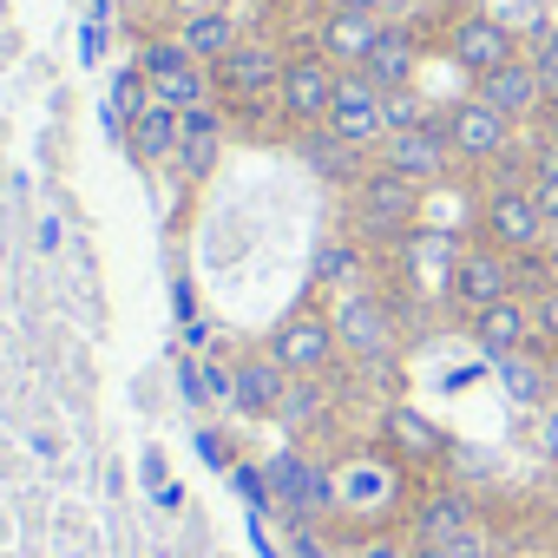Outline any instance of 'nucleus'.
Listing matches in <instances>:
<instances>
[{"label": "nucleus", "mask_w": 558, "mask_h": 558, "mask_svg": "<svg viewBox=\"0 0 558 558\" xmlns=\"http://www.w3.org/2000/svg\"><path fill=\"white\" fill-rule=\"evenodd\" d=\"M283 421L290 434H310L329 421V375H290V395H283Z\"/></svg>", "instance_id": "28"}, {"label": "nucleus", "mask_w": 558, "mask_h": 558, "mask_svg": "<svg viewBox=\"0 0 558 558\" xmlns=\"http://www.w3.org/2000/svg\"><path fill=\"white\" fill-rule=\"evenodd\" d=\"M178 132H184V112H171V106L151 99V106L132 119V132H125L132 165H178Z\"/></svg>", "instance_id": "26"}, {"label": "nucleus", "mask_w": 558, "mask_h": 558, "mask_svg": "<svg viewBox=\"0 0 558 558\" xmlns=\"http://www.w3.org/2000/svg\"><path fill=\"white\" fill-rule=\"evenodd\" d=\"M171 316H178V329L197 323V290H191V276H171Z\"/></svg>", "instance_id": "38"}, {"label": "nucleus", "mask_w": 558, "mask_h": 558, "mask_svg": "<svg viewBox=\"0 0 558 558\" xmlns=\"http://www.w3.org/2000/svg\"><path fill=\"white\" fill-rule=\"evenodd\" d=\"M381 27H388V14H355V8H329V14H316V47L342 66V73H355V66H368V53H375V40H381Z\"/></svg>", "instance_id": "21"}, {"label": "nucleus", "mask_w": 558, "mask_h": 558, "mask_svg": "<svg viewBox=\"0 0 558 558\" xmlns=\"http://www.w3.org/2000/svg\"><path fill=\"white\" fill-rule=\"evenodd\" d=\"M473 525H486L480 493H473V486H453V480L427 486V493L408 506V545H414V551H434V545H447V538H460V532H473Z\"/></svg>", "instance_id": "13"}, {"label": "nucleus", "mask_w": 558, "mask_h": 558, "mask_svg": "<svg viewBox=\"0 0 558 558\" xmlns=\"http://www.w3.org/2000/svg\"><path fill=\"white\" fill-rule=\"evenodd\" d=\"M151 499H158V506H165V512H178V506H184V486H178V480H171V486H165V493H151Z\"/></svg>", "instance_id": "45"}, {"label": "nucleus", "mask_w": 558, "mask_h": 558, "mask_svg": "<svg viewBox=\"0 0 558 558\" xmlns=\"http://www.w3.org/2000/svg\"><path fill=\"white\" fill-rule=\"evenodd\" d=\"M99 53H106V14H93V21L80 27V60L99 66Z\"/></svg>", "instance_id": "39"}, {"label": "nucleus", "mask_w": 558, "mask_h": 558, "mask_svg": "<svg viewBox=\"0 0 558 558\" xmlns=\"http://www.w3.org/2000/svg\"><path fill=\"white\" fill-rule=\"evenodd\" d=\"M421 119H434V106L421 99V86L388 93V132H408V125H421Z\"/></svg>", "instance_id": "32"}, {"label": "nucleus", "mask_w": 558, "mask_h": 558, "mask_svg": "<svg viewBox=\"0 0 558 558\" xmlns=\"http://www.w3.org/2000/svg\"><path fill=\"white\" fill-rule=\"evenodd\" d=\"M545 355H551V388H558V349H545Z\"/></svg>", "instance_id": "48"}, {"label": "nucleus", "mask_w": 558, "mask_h": 558, "mask_svg": "<svg viewBox=\"0 0 558 558\" xmlns=\"http://www.w3.org/2000/svg\"><path fill=\"white\" fill-rule=\"evenodd\" d=\"M499 558H545V551H499Z\"/></svg>", "instance_id": "49"}, {"label": "nucleus", "mask_w": 558, "mask_h": 558, "mask_svg": "<svg viewBox=\"0 0 558 558\" xmlns=\"http://www.w3.org/2000/svg\"><path fill=\"white\" fill-rule=\"evenodd\" d=\"M532 197H538V210H545V223L558 236V178H532Z\"/></svg>", "instance_id": "41"}, {"label": "nucleus", "mask_w": 558, "mask_h": 558, "mask_svg": "<svg viewBox=\"0 0 558 558\" xmlns=\"http://www.w3.org/2000/svg\"><path fill=\"white\" fill-rule=\"evenodd\" d=\"M401 460L381 447V453H349L336 466V519H388L401 506Z\"/></svg>", "instance_id": "8"}, {"label": "nucleus", "mask_w": 558, "mask_h": 558, "mask_svg": "<svg viewBox=\"0 0 558 558\" xmlns=\"http://www.w3.org/2000/svg\"><path fill=\"white\" fill-rule=\"evenodd\" d=\"M145 86H151V99L158 106H171V112H191V106H210L217 99V73L204 66V60H171V66H158V73H145Z\"/></svg>", "instance_id": "24"}, {"label": "nucleus", "mask_w": 558, "mask_h": 558, "mask_svg": "<svg viewBox=\"0 0 558 558\" xmlns=\"http://www.w3.org/2000/svg\"><path fill=\"white\" fill-rule=\"evenodd\" d=\"M263 473H269V506H276L283 525H323V519H336V466L316 460L310 447H276L263 460Z\"/></svg>", "instance_id": "3"}, {"label": "nucleus", "mask_w": 558, "mask_h": 558, "mask_svg": "<svg viewBox=\"0 0 558 558\" xmlns=\"http://www.w3.org/2000/svg\"><path fill=\"white\" fill-rule=\"evenodd\" d=\"M532 66H538V80H545V93L558 99V34H551V27L532 40Z\"/></svg>", "instance_id": "36"}, {"label": "nucleus", "mask_w": 558, "mask_h": 558, "mask_svg": "<svg viewBox=\"0 0 558 558\" xmlns=\"http://www.w3.org/2000/svg\"><path fill=\"white\" fill-rule=\"evenodd\" d=\"M151 106V86H145V73L138 66H119L112 73V86H106V132L125 145V132H132V119Z\"/></svg>", "instance_id": "29"}, {"label": "nucleus", "mask_w": 558, "mask_h": 558, "mask_svg": "<svg viewBox=\"0 0 558 558\" xmlns=\"http://www.w3.org/2000/svg\"><path fill=\"white\" fill-rule=\"evenodd\" d=\"M362 276H368V243L362 236H323L316 243V290H362Z\"/></svg>", "instance_id": "27"}, {"label": "nucleus", "mask_w": 558, "mask_h": 558, "mask_svg": "<svg viewBox=\"0 0 558 558\" xmlns=\"http://www.w3.org/2000/svg\"><path fill=\"white\" fill-rule=\"evenodd\" d=\"M480 236H486L493 250H506V256L545 250V243H551V223H545L532 184H493L486 204H480Z\"/></svg>", "instance_id": "11"}, {"label": "nucleus", "mask_w": 558, "mask_h": 558, "mask_svg": "<svg viewBox=\"0 0 558 558\" xmlns=\"http://www.w3.org/2000/svg\"><path fill=\"white\" fill-rule=\"evenodd\" d=\"M145 8H165V0H145Z\"/></svg>", "instance_id": "54"}, {"label": "nucleus", "mask_w": 558, "mask_h": 558, "mask_svg": "<svg viewBox=\"0 0 558 558\" xmlns=\"http://www.w3.org/2000/svg\"><path fill=\"white\" fill-rule=\"evenodd\" d=\"M538 138H551V145H558V99L545 106V119H538Z\"/></svg>", "instance_id": "46"}, {"label": "nucleus", "mask_w": 558, "mask_h": 558, "mask_svg": "<svg viewBox=\"0 0 558 558\" xmlns=\"http://www.w3.org/2000/svg\"><path fill=\"white\" fill-rule=\"evenodd\" d=\"M375 158H381L388 171H401L408 184H421V191H440V184L460 171V158H453V138H447V119H440V112H434V119H421V125H408V132H388Z\"/></svg>", "instance_id": "10"}, {"label": "nucleus", "mask_w": 558, "mask_h": 558, "mask_svg": "<svg viewBox=\"0 0 558 558\" xmlns=\"http://www.w3.org/2000/svg\"><path fill=\"white\" fill-rule=\"evenodd\" d=\"M329 8H355V14H388L395 0H329Z\"/></svg>", "instance_id": "44"}, {"label": "nucleus", "mask_w": 558, "mask_h": 558, "mask_svg": "<svg viewBox=\"0 0 558 558\" xmlns=\"http://www.w3.org/2000/svg\"><path fill=\"white\" fill-rule=\"evenodd\" d=\"M223 145H230V112H223L217 99H210V106H191V112H184V132H178V178H184V184H204V178L217 171Z\"/></svg>", "instance_id": "19"}, {"label": "nucleus", "mask_w": 558, "mask_h": 558, "mask_svg": "<svg viewBox=\"0 0 558 558\" xmlns=\"http://www.w3.org/2000/svg\"><path fill=\"white\" fill-rule=\"evenodd\" d=\"M230 486H236V499H243L256 519L276 512V506H269V473H263V460H236V466H230Z\"/></svg>", "instance_id": "30"}, {"label": "nucleus", "mask_w": 558, "mask_h": 558, "mask_svg": "<svg viewBox=\"0 0 558 558\" xmlns=\"http://www.w3.org/2000/svg\"><path fill=\"white\" fill-rule=\"evenodd\" d=\"M171 34L184 40V53H191V60L217 66V60H230V53H236V40H243L250 27H243V14H236V8H217V0H191V8L171 21Z\"/></svg>", "instance_id": "18"}, {"label": "nucleus", "mask_w": 558, "mask_h": 558, "mask_svg": "<svg viewBox=\"0 0 558 558\" xmlns=\"http://www.w3.org/2000/svg\"><path fill=\"white\" fill-rule=\"evenodd\" d=\"M204 395H210V408L236 414V355H204Z\"/></svg>", "instance_id": "31"}, {"label": "nucleus", "mask_w": 558, "mask_h": 558, "mask_svg": "<svg viewBox=\"0 0 558 558\" xmlns=\"http://www.w3.org/2000/svg\"><path fill=\"white\" fill-rule=\"evenodd\" d=\"M499 368V388H506V401L512 408H551L558 401V388H551V355L545 349H519V355H506V362H493Z\"/></svg>", "instance_id": "25"}, {"label": "nucleus", "mask_w": 558, "mask_h": 558, "mask_svg": "<svg viewBox=\"0 0 558 558\" xmlns=\"http://www.w3.org/2000/svg\"><path fill=\"white\" fill-rule=\"evenodd\" d=\"M421 210H427V191L375 158V171L349 191V236H362L368 250H401L421 230Z\"/></svg>", "instance_id": "1"}, {"label": "nucleus", "mask_w": 558, "mask_h": 558, "mask_svg": "<svg viewBox=\"0 0 558 558\" xmlns=\"http://www.w3.org/2000/svg\"><path fill=\"white\" fill-rule=\"evenodd\" d=\"M421 60H427V47H421V27H414V21H388L362 73H368L381 93H401V86H414V80H421Z\"/></svg>", "instance_id": "22"}, {"label": "nucleus", "mask_w": 558, "mask_h": 558, "mask_svg": "<svg viewBox=\"0 0 558 558\" xmlns=\"http://www.w3.org/2000/svg\"><path fill=\"white\" fill-rule=\"evenodd\" d=\"M440 53L466 73V80H486L493 66H512L519 53H525V40H519V27L512 21H499L486 0H473V8H453V21H447V34H440Z\"/></svg>", "instance_id": "4"}, {"label": "nucleus", "mask_w": 558, "mask_h": 558, "mask_svg": "<svg viewBox=\"0 0 558 558\" xmlns=\"http://www.w3.org/2000/svg\"><path fill=\"white\" fill-rule=\"evenodd\" d=\"M336 86H342V66H336V60H329L316 40L290 53V66H283V86H276V106H283V125H290V138H296V132H310V125H329Z\"/></svg>", "instance_id": "6"}, {"label": "nucleus", "mask_w": 558, "mask_h": 558, "mask_svg": "<svg viewBox=\"0 0 558 558\" xmlns=\"http://www.w3.org/2000/svg\"><path fill=\"white\" fill-rule=\"evenodd\" d=\"M473 93H480L486 106H499L512 125H538V119H545V106H551V93H545V80H538L532 53H519L512 66H493L486 80H473Z\"/></svg>", "instance_id": "16"}, {"label": "nucleus", "mask_w": 558, "mask_h": 558, "mask_svg": "<svg viewBox=\"0 0 558 558\" xmlns=\"http://www.w3.org/2000/svg\"><path fill=\"white\" fill-rule=\"evenodd\" d=\"M381 447H388L401 466H440V460L453 453L447 427H440L434 414L408 408V401H388V414H381Z\"/></svg>", "instance_id": "17"}, {"label": "nucleus", "mask_w": 558, "mask_h": 558, "mask_svg": "<svg viewBox=\"0 0 558 558\" xmlns=\"http://www.w3.org/2000/svg\"><path fill=\"white\" fill-rule=\"evenodd\" d=\"M290 395V368L276 362L269 349H243L236 355V414L243 421H276Z\"/></svg>", "instance_id": "20"}, {"label": "nucleus", "mask_w": 558, "mask_h": 558, "mask_svg": "<svg viewBox=\"0 0 558 558\" xmlns=\"http://www.w3.org/2000/svg\"><path fill=\"white\" fill-rule=\"evenodd\" d=\"M342 558H414V545H408V538H395V532H368V538H355Z\"/></svg>", "instance_id": "34"}, {"label": "nucleus", "mask_w": 558, "mask_h": 558, "mask_svg": "<svg viewBox=\"0 0 558 558\" xmlns=\"http://www.w3.org/2000/svg\"><path fill=\"white\" fill-rule=\"evenodd\" d=\"M217 8H236V0H217Z\"/></svg>", "instance_id": "53"}, {"label": "nucleus", "mask_w": 558, "mask_h": 558, "mask_svg": "<svg viewBox=\"0 0 558 558\" xmlns=\"http://www.w3.org/2000/svg\"><path fill=\"white\" fill-rule=\"evenodd\" d=\"M466 336H473V349L486 355V362H506V355H519V349H532V303L525 296H506V303H493V310H480L473 323H466Z\"/></svg>", "instance_id": "23"}, {"label": "nucleus", "mask_w": 558, "mask_h": 558, "mask_svg": "<svg viewBox=\"0 0 558 558\" xmlns=\"http://www.w3.org/2000/svg\"><path fill=\"white\" fill-rule=\"evenodd\" d=\"M506 296H519L512 256L493 250L486 236H466V250L453 256V276H447V310H453L460 323H473L480 310H493V303H506Z\"/></svg>", "instance_id": "5"}, {"label": "nucleus", "mask_w": 558, "mask_h": 558, "mask_svg": "<svg viewBox=\"0 0 558 558\" xmlns=\"http://www.w3.org/2000/svg\"><path fill=\"white\" fill-rule=\"evenodd\" d=\"M290 151L303 158V171H316V178H323V184H336V191H355V184L375 171V151L349 145V138H342V132H329V125L296 132V138H290Z\"/></svg>", "instance_id": "15"}, {"label": "nucleus", "mask_w": 558, "mask_h": 558, "mask_svg": "<svg viewBox=\"0 0 558 558\" xmlns=\"http://www.w3.org/2000/svg\"><path fill=\"white\" fill-rule=\"evenodd\" d=\"M283 66H290V47L276 34H243L230 60H217V99L223 106H250V99H276V86H283Z\"/></svg>", "instance_id": "7"}, {"label": "nucleus", "mask_w": 558, "mask_h": 558, "mask_svg": "<svg viewBox=\"0 0 558 558\" xmlns=\"http://www.w3.org/2000/svg\"><path fill=\"white\" fill-rule=\"evenodd\" d=\"M545 269H551V283H558V236L545 243Z\"/></svg>", "instance_id": "47"}, {"label": "nucleus", "mask_w": 558, "mask_h": 558, "mask_svg": "<svg viewBox=\"0 0 558 558\" xmlns=\"http://www.w3.org/2000/svg\"><path fill=\"white\" fill-rule=\"evenodd\" d=\"M532 329H538V342H545V349H558V283L532 296Z\"/></svg>", "instance_id": "35"}, {"label": "nucleus", "mask_w": 558, "mask_h": 558, "mask_svg": "<svg viewBox=\"0 0 558 558\" xmlns=\"http://www.w3.org/2000/svg\"><path fill=\"white\" fill-rule=\"evenodd\" d=\"M329 316H336V336H342V355L355 362V368H375V375H395V362H401V342H408V329H401V303L388 296V290H342L336 303H329Z\"/></svg>", "instance_id": "2"}, {"label": "nucleus", "mask_w": 558, "mask_h": 558, "mask_svg": "<svg viewBox=\"0 0 558 558\" xmlns=\"http://www.w3.org/2000/svg\"><path fill=\"white\" fill-rule=\"evenodd\" d=\"M290 551H296V558H329V545H323L316 525H290Z\"/></svg>", "instance_id": "40"}, {"label": "nucleus", "mask_w": 558, "mask_h": 558, "mask_svg": "<svg viewBox=\"0 0 558 558\" xmlns=\"http://www.w3.org/2000/svg\"><path fill=\"white\" fill-rule=\"evenodd\" d=\"M263 8H290V0H263Z\"/></svg>", "instance_id": "52"}, {"label": "nucleus", "mask_w": 558, "mask_h": 558, "mask_svg": "<svg viewBox=\"0 0 558 558\" xmlns=\"http://www.w3.org/2000/svg\"><path fill=\"white\" fill-rule=\"evenodd\" d=\"M440 119H447V138H453V158H460V165H499V158L519 145V125H512L499 106H486L480 93L440 106Z\"/></svg>", "instance_id": "12"}, {"label": "nucleus", "mask_w": 558, "mask_h": 558, "mask_svg": "<svg viewBox=\"0 0 558 558\" xmlns=\"http://www.w3.org/2000/svg\"><path fill=\"white\" fill-rule=\"evenodd\" d=\"M532 447H538V453H545V460L558 466V401H551V408H538V427H532Z\"/></svg>", "instance_id": "37"}, {"label": "nucleus", "mask_w": 558, "mask_h": 558, "mask_svg": "<svg viewBox=\"0 0 558 558\" xmlns=\"http://www.w3.org/2000/svg\"><path fill=\"white\" fill-rule=\"evenodd\" d=\"M329 132H342V138L362 145V151H381V138H388V93H381L362 66L342 73L336 106H329Z\"/></svg>", "instance_id": "14"}, {"label": "nucleus", "mask_w": 558, "mask_h": 558, "mask_svg": "<svg viewBox=\"0 0 558 558\" xmlns=\"http://www.w3.org/2000/svg\"><path fill=\"white\" fill-rule=\"evenodd\" d=\"M197 453H204V466H217V473H230L243 453H236V440L223 434V427H197Z\"/></svg>", "instance_id": "33"}, {"label": "nucleus", "mask_w": 558, "mask_h": 558, "mask_svg": "<svg viewBox=\"0 0 558 558\" xmlns=\"http://www.w3.org/2000/svg\"><path fill=\"white\" fill-rule=\"evenodd\" d=\"M93 14H112V0H93Z\"/></svg>", "instance_id": "50"}, {"label": "nucleus", "mask_w": 558, "mask_h": 558, "mask_svg": "<svg viewBox=\"0 0 558 558\" xmlns=\"http://www.w3.org/2000/svg\"><path fill=\"white\" fill-rule=\"evenodd\" d=\"M276 362H283L290 375H329L336 362H342V336H336V316L329 310H316V303H303V310H290L283 323L269 329V342H263Z\"/></svg>", "instance_id": "9"}, {"label": "nucleus", "mask_w": 558, "mask_h": 558, "mask_svg": "<svg viewBox=\"0 0 558 558\" xmlns=\"http://www.w3.org/2000/svg\"><path fill=\"white\" fill-rule=\"evenodd\" d=\"M532 178H558V145H551V138H538V151H532Z\"/></svg>", "instance_id": "43"}, {"label": "nucleus", "mask_w": 558, "mask_h": 558, "mask_svg": "<svg viewBox=\"0 0 558 558\" xmlns=\"http://www.w3.org/2000/svg\"><path fill=\"white\" fill-rule=\"evenodd\" d=\"M545 21H551V34H558V0H551V14H545Z\"/></svg>", "instance_id": "51"}, {"label": "nucleus", "mask_w": 558, "mask_h": 558, "mask_svg": "<svg viewBox=\"0 0 558 558\" xmlns=\"http://www.w3.org/2000/svg\"><path fill=\"white\" fill-rule=\"evenodd\" d=\"M138 473H145V486H151V493H165V486H171V473H165V453H158V447H145Z\"/></svg>", "instance_id": "42"}]
</instances>
